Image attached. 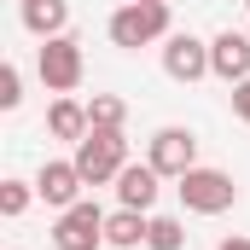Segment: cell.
I'll return each instance as SVG.
<instances>
[{"mask_svg": "<svg viewBox=\"0 0 250 250\" xmlns=\"http://www.w3.org/2000/svg\"><path fill=\"white\" fill-rule=\"evenodd\" d=\"M29 198H41L29 181H0V215H6V221H18V215L29 209Z\"/></svg>", "mask_w": 250, "mask_h": 250, "instance_id": "2e32d148", "label": "cell"}, {"mask_svg": "<svg viewBox=\"0 0 250 250\" xmlns=\"http://www.w3.org/2000/svg\"><path fill=\"white\" fill-rule=\"evenodd\" d=\"M82 169H76V157H53V163H41V175H35V192H41V204H53V209H70V204H82Z\"/></svg>", "mask_w": 250, "mask_h": 250, "instance_id": "9c48e42d", "label": "cell"}, {"mask_svg": "<svg viewBox=\"0 0 250 250\" xmlns=\"http://www.w3.org/2000/svg\"><path fill=\"white\" fill-rule=\"evenodd\" d=\"M47 134H53V140H87V134H93L87 105H76L70 93H59V99H53V111H47Z\"/></svg>", "mask_w": 250, "mask_h": 250, "instance_id": "7c38bea8", "label": "cell"}, {"mask_svg": "<svg viewBox=\"0 0 250 250\" xmlns=\"http://www.w3.org/2000/svg\"><path fill=\"white\" fill-rule=\"evenodd\" d=\"M157 181H163V175H157L151 163H128L123 175H117V204H123V209H151V204H157Z\"/></svg>", "mask_w": 250, "mask_h": 250, "instance_id": "30bf717a", "label": "cell"}, {"mask_svg": "<svg viewBox=\"0 0 250 250\" xmlns=\"http://www.w3.org/2000/svg\"><path fill=\"white\" fill-rule=\"evenodd\" d=\"M35 70H41V82H47V93H76L82 87V41L76 35H53V41H41V53H35Z\"/></svg>", "mask_w": 250, "mask_h": 250, "instance_id": "277c9868", "label": "cell"}, {"mask_svg": "<svg viewBox=\"0 0 250 250\" xmlns=\"http://www.w3.org/2000/svg\"><path fill=\"white\" fill-rule=\"evenodd\" d=\"M105 29H111V47H123V53H140L151 41H169L175 35L169 29V0H123Z\"/></svg>", "mask_w": 250, "mask_h": 250, "instance_id": "6da1fadb", "label": "cell"}, {"mask_svg": "<svg viewBox=\"0 0 250 250\" xmlns=\"http://www.w3.org/2000/svg\"><path fill=\"white\" fill-rule=\"evenodd\" d=\"M87 123L93 128H123L128 123V105L117 99V93H93V99H87Z\"/></svg>", "mask_w": 250, "mask_h": 250, "instance_id": "5bb4252c", "label": "cell"}, {"mask_svg": "<svg viewBox=\"0 0 250 250\" xmlns=\"http://www.w3.org/2000/svg\"><path fill=\"white\" fill-rule=\"evenodd\" d=\"M233 117L250 128V82H239V87H233Z\"/></svg>", "mask_w": 250, "mask_h": 250, "instance_id": "ac0fdd59", "label": "cell"}, {"mask_svg": "<svg viewBox=\"0 0 250 250\" xmlns=\"http://www.w3.org/2000/svg\"><path fill=\"white\" fill-rule=\"evenodd\" d=\"M146 163L163 175V181H181L187 169H198V134L192 128H157L146 140Z\"/></svg>", "mask_w": 250, "mask_h": 250, "instance_id": "8992f818", "label": "cell"}, {"mask_svg": "<svg viewBox=\"0 0 250 250\" xmlns=\"http://www.w3.org/2000/svg\"><path fill=\"white\" fill-rule=\"evenodd\" d=\"M18 105H23V70L0 64V111H18Z\"/></svg>", "mask_w": 250, "mask_h": 250, "instance_id": "e0dca14e", "label": "cell"}, {"mask_svg": "<svg viewBox=\"0 0 250 250\" xmlns=\"http://www.w3.org/2000/svg\"><path fill=\"white\" fill-rule=\"evenodd\" d=\"M76 169H82L87 187L117 181V175L128 169V140H123V128H93L87 140H76Z\"/></svg>", "mask_w": 250, "mask_h": 250, "instance_id": "7a4b0ae2", "label": "cell"}, {"mask_svg": "<svg viewBox=\"0 0 250 250\" xmlns=\"http://www.w3.org/2000/svg\"><path fill=\"white\" fill-rule=\"evenodd\" d=\"M151 250H187V227L175 215H151V233H146Z\"/></svg>", "mask_w": 250, "mask_h": 250, "instance_id": "9a60e30c", "label": "cell"}, {"mask_svg": "<svg viewBox=\"0 0 250 250\" xmlns=\"http://www.w3.org/2000/svg\"><path fill=\"white\" fill-rule=\"evenodd\" d=\"M215 250H250V239H239V233H233V239H221Z\"/></svg>", "mask_w": 250, "mask_h": 250, "instance_id": "d6986e66", "label": "cell"}, {"mask_svg": "<svg viewBox=\"0 0 250 250\" xmlns=\"http://www.w3.org/2000/svg\"><path fill=\"white\" fill-rule=\"evenodd\" d=\"M209 76H221L227 87L250 82V35L245 29H221L209 41Z\"/></svg>", "mask_w": 250, "mask_h": 250, "instance_id": "52a82bcc", "label": "cell"}, {"mask_svg": "<svg viewBox=\"0 0 250 250\" xmlns=\"http://www.w3.org/2000/svg\"><path fill=\"white\" fill-rule=\"evenodd\" d=\"M163 70H169L175 82H204V76H209V41L175 29V35L163 41Z\"/></svg>", "mask_w": 250, "mask_h": 250, "instance_id": "ba28073f", "label": "cell"}, {"mask_svg": "<svg viewBox=\"0 0 250 250\" xmlns=\"http://www.w3.org/2000/svg\"><path fill=\"white\" fill-rule=\"evenodd\" d=\"M99 245H105V209H99L93 198L59 209V221H53V250H99Z\"/></svg>", "mask_w": 250, "mask_h": 250, "instance_id": "5b68a950", "label": "cell"}, {"mask_svg": "<svg viewBox=\"0 0 250 250\" xmlns=\"http://www.w3.org/2000/svg\"><path fill=\"white\" fill-rule=\"evenodd\" d=\"M245 6H250V0H245Z\"/></svg>", "mask_w": 250, "mask_h": 250, "instance_id": "ffe728a7", "label": "cell"}, {"mask_svg": "<svg viewBox=\"0 0 250 250\" xmlns=\"http://www.w3.org/2000/svg\"><path fill=\"white\" fill-rule=\"evenodd\" d=\"M64 23H70V6L64 0H23V29L29 35L53 41V35H64Z\"/></svg>", "mask_w": 250, "mask_h": 250, "instance_id": "4fadbf2b", "label": "cell"}, {"mask_svg": "<svg viewBox=\"0 0 250 250\" xmlns=\"http://www.w3.org/2000/svg\"><path fill=\"white\" fill-rule=\"evenodd\" d=\"M181 204H187L192 215H227L233 204H239V187H233V175H221V169H187L181 175Z\"/></svg>", "mask_w": 250, "mask_h": 250, "instance_id": "3957f363", "label": "cell"}, {"mask_svg": "<svg viewBox=\"0 0 250 250\" xmlns=\"http://www.w3.org/2000/svg\"><path fill=\"white\" fill-rule=\"evenodd\" d=\"M146 233H151V215L146 209H111L105 215V245H117V250H140L146 245Z\"/></svg>", "mask_w": 250, "mask_h": 250, "instance_id": "8fae6325", "label": "cell"}]
</instances>
